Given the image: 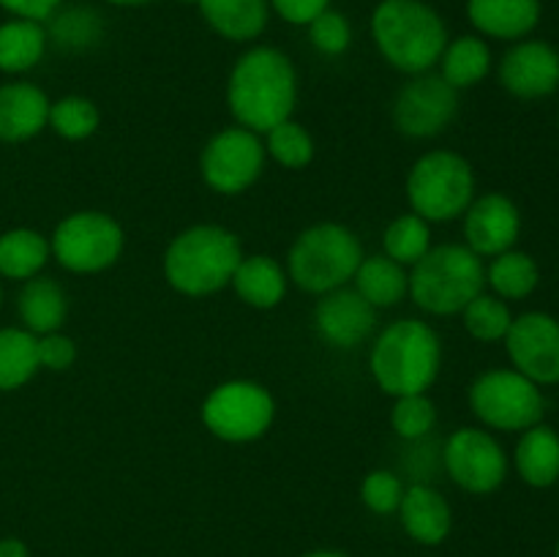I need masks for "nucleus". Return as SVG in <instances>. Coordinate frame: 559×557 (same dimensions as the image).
I'll list each match as a JSON object with an SVG mask.
<instances>
[{"instance_id": "obj_33", "label": "nucleus", "mask_w": 559, "mask_h": 557, "mask_svg": "<svg viewBox=\"0 0 559 557\" xmlns=\"http://www.w3.org/2000/svg\"><path fill=\"white\" fill-rule=\"evenodd\" d=\"M102 123V112L96 104L85 96H63L49 104V129L69 142L87 140L96 134Z\"/></svg>"}, {"instance_id": "obj_5", "label": "nucleus", "mask_w": 559, "mask_h": 557, "mask_svg": "<svg viewBox=\"0 0 559 557\" xmlns=\"http://www.w3.org/2000/svg\"><path fill=\"white\" fill-rule=\"evenodd\" d=\"M484 287V260L464 244L431 246L409 271V298L435 317L462 315Z\"/></svg>"}, {"instance_id": "obj_10", "label": "nucleus", "mask_w": 559, "mask_h": 557, "mask_svg": "<svg viewBox=\"0 0 559 557\" xmlns=\"http://www.w3.org/2000/svg\"><path fill=\"white\" fill-rule=\"evenodd\" d=\"M276 402L271 391L254 380H227L202 402V424L224 442H254L271 429Z\"/></svg>"}, {"instance_id": "obj_28", "label": "nucleus", "mask_w": 559, "mask_h": 557, "mask_svg": "<svg viewBox=\"0 0 559 557\" xmlns=\"http://www.w3.org/2000/svg\"><path fill=\"white\" fill-rule=\"evenodd\" d=\"M52 257L49 240L31 227H16L0 235V276L27 282L38 276Z\"/></svg>"}, {"instance_id": "obj_44", "label": "nucleus", "mask_w": 559, "mask_h": 557, "mask_svg": "<svg viewBox=\"0 0 559 557\" xmlns=\"http://www.w3.org/2000/svg\"><path fill=\"white\" fill-rule=\"evenodd\" d=\"M107 3H112V5H145V3H151V0H107Z\"/></svg>"}, {"instance_id": "obj_13", "label": "nucleus", "mask_w": 559, "mask_h": 557, "mask_svg": "<svg viewBox=\"0 0 559 557\" xmlns=\"http://www.w3.org/2000/svg\"><path fill=\"white\" fill-rule=\"evenodd\" d=\"M459 91H453L440 74H415L393 98V126L404 137L429 140L442 134L456 118Z\"/></svg>"}, {"instance_id": "obj_45", "label": "nucleus", "mask_w": 559, "mask_h": 557, "mask_svg": "<svg viewBox=\"0 0 559 557\" xmlns=\"http://www.w3.org/2000/svg\"><path fill=\"white\" fill-rule=\"evenodd\" d=\"M180 3H197V0H180Z\"/></svg>"}, {"instance_id": "obj_3", "label": "nucleus", "mask_w": 559, "mask_h": 557, "mask_svg": "<svg viewBox=\"0 0 559 557\" xmlns=\"http://www.w3.org/2000/svg\"><path fill=\"white\" fill-rule=\"evenodd\" d=\"M240 240L222 224H194L173 238L164 251V278L169 287L189 298H205L227 287L235 276Z\"/></svg>"}, {"instance_id": "obj_2", "label": "nucleus", "mask_w": 559, "mask_h": 557, "mask_svg": "<svg viewBox=\"0 0 559 557\" xmlns=\"http://www.w3.org/2000/svg\"><path fill=\"white\" fill-rule=\"evenodd\" d=\"M442 366V344L435 328L424 320H396L374 339L369 369L388 396L426 393Z\"/></svg>"}, {"instance_id": "obj_23", "label": "nucleus", "mask_w": 559, "mask_h": 557, "mask_svg": "<svg viewBox=\"0 0 559 557\" xmlns=\"http://www.w3.org/2000/svg\"><path fill=\"white\" fill-rule=\"evenodd\" d=\"M213 33L227 42H251L267 25L271 3L267 0H197Z\"/></svg>"}, {"instance_id": "obj_7", "label": "nucleus", "mask_w": 559, "mask_h": 557, "mask_svg": "<svg viewBox=\"0 0 559 557\" xmlns=\"http://www.w3.org/2000/svg\"><path fill=\"white\" fill-rule=\"evenodd\" d=\"M407 200L413 213L429 224L464 216L475 200V169L462 153L429 151L407 175Z\"/></svg>"}, {"instance_id": "obj_36", "label": "nucleus", "mask_w": 559, "mask_h": 557, "mask_svg": "<svg viewBox=\"0 0 559 557\" xmlns=\"http://www.w3.org/2000/svg\"><path fill=\"white\" fill-rule=\"evenodd\" d=\"M49 20H52V27L47 31V36L55 38L58 47L85 49L96 44L98 36H102V22H98L96 11L91 9H71L63 11V14L55 11Z\"/></svg>"}, {"instance_id": "obj_12", "label": "nucleus", "mask_w": 559, "mask_h": 557, "mask_svg": "<svg viewBox=\"0 0 559 557\" xmlns=\"http://www.w3.org/2000/svg\"><path fill=\"white\" fill-rule=\"evenodd\" d=\"M442 464L459 489L469 495H491L508 475V457L497 437L478 426H462L442 448Z\"/></svg>"}, {"instance_id": "obj_37", "label": "nucleus", "mask_w": 559, "mask_h": 557, "mask_svg": "<svg viewBox=\"0 0 559 557\" xmlns=\"http://www.w3.org/2000/svg\"><path fill=\"white\" fill-rule=\"evenodd\" d=\"M404 489L407 486H404V481L396 473H391V470H371L364 478V484H360V500H364V506L371 513L388 517V513L399 511Z\"/></svg>"}, {"instance_id": "obj_11", "label": "nucleus", "mask_w": 559, "mask_h": 557, "mask_svg": "<svg viewBox=\"0 0 559 557\" xmlns=\"http://www.w3.org/2000/svg\"><path fill=\"white\" fill-rule=\"evenodd\" d=\"M265 158V142L260 140L257 131L229 126L205 142L200 156V173L207 189L224 197L243 194L260 180Z\"/></svg>"}, {"instance_id": "obj_24", "label": "nucleus", "mask_w": 559, "mask_h": 557, "mask_svg": "<svg viewBox=\"0 0 559 557\" xmlns=\"http://www.w3.org/2000/svg\"><path fill=\"white\" fill-rule=\"evenodd\" d=\"M519 475L524 484L546 486L557 484L559 481V435L551 426L535 424L524 429L522 440H519L516 453H513Z\"/></svg>"}, {"instance_id": "obj_9", "label": "nucleus", "mask_w": 559, "mask_h": 557, "mask_svg": "<svg viewBox=\"0 0 559 557\" xmlns=\"http://www.w3.org/2000/svg\"><path fill=\"white\" fill-rule=\"evenodd\" d=\"M126 233L109 213L76 211L55 227L52 257L71 273H102L120 260Z\"/></svg>"}, {"instance_id": "obj_31", "label": "nucleus", "mask_w": 559, "mask_h": 557, "mask_svg": "<svg viewBox=\"0 0 559 557\" xmlns=\"http://www.w3.org/2000/svg\"><path fill=\"white\" fill-rule=\"evenodd\" d=\"M431 246H435L431 244V224L418 213H402L382 233V249H385L382 254L404 268H413Z\"/></svg>"}, {"instance_id": "obj_30", "label": "nucleus", "mask_w": 559, "mask_h": 557, "mask_svg": "<svg viewBox=\"0 0 559 557\" xmlns=\"http://www.w3.org/2000/svg\"><path fill=\"white\" fill-rule=\"evenodd\" d=\"M36 371V336L25 328H0V391H16Z\"/></svg>"}, {"instance_id": "obj_35", "label": "nucleus", "mask_w": 559, "mask_h": 557, "mask_svg": "<svg viewBox=\"0 0 559 557\" xmlns=\"http://www.w3.org/2000/svg\"><path fill=\"white\" fill-rule=\"evenodd\" d=\"M391 426L402 440H424L437 426V407L429 393H409L396 396L391 410Z\"/></svg>"}, {"instance_id": "obj_42", "label": "nucleus", "mask_w": 559, "mask_h": 557, "mask_svg": "<svg viewBox=\"0 0 559 557\" xmlns=\"http://www.w3.org/2000/svg\"><path fill=\"white\" fill-rule=\"evenodd\" d=\"M0 557H31V552L20 538H3L0 541Z\"/></svg>"}, {"instance_id": "obj_19", "label": "nucleus", "mask_w": 559, "mask_h": 557, "mask_svg": "<svg viewBox=\"0 0 559 557\" xmlns=\"http://www.w3.org/2000/svg\"><path fill=\"white\" fill-rule=\"evenodd\" d=\"M49 104L47 93L31 82L0 87V142H25L47 129Z\"/></svg>"}, {"instance_id": "obj_40", "label": "nucleus", "mask_w": 559, "mask_h": 557, "mask_svg": "<svg viewBox=\"0 0 559 557\" xmlns=\"http://www.w3.org/2000/svg\"><path fill=\"white\" fill-rule=\"evenodd\" d=\"M267 3L289 25H309L314 16L331 9V0H267Z\"/></svg>"}, {"instance_id": "obj_26", "label": "nucleus", "mask_w": 559, "mask_h": 557, "mask_svg": "<svg viewBox=\"0 0 559 557\" xmlns=\"http://www.w3.org/2000/svg\"><path fill=\"white\" fill-rule=\"evenodd\" d=\"M491 71V49L478 36H459L445 44L440 55V76L453 87L464 91L484 82Z\"/></svg>"}, {"instance_id": "obj_14", "label": "nucleus", "mask_w": 559, "mask_h": 557, "mask_svg": "<svg viewBox=\"0 0 559 557\" xmlns=\"http://www.w3.org/2000/svg\"><path fill=\"white\" fill-rule=\"evenodd\" d=\"M506 349L513 369L522 371L535 386L559 382V320L544 311L513 317L506 333Z\"/></svg>"}, {"instance_id": "obj_25", "label": "nucleus", "mask_w": 559, "mask_h": 557, "mask_svg": "<svg viewBox=\"0 0 559 557\" xmlns=\"http://www.w3.org/2000/svg\"><path fill=\"white\" fill-rule=\"evenodd\" d=\"M355 289L369 300L374 309L399 306L409 295V273L388 254L364 257L353 276Z\"/></svg>"}, {"instance_id": "obj_34", "label": "nucleus", "mask_w": 559, "mask_h": 557, "mask_svg": "<svg viewBox=\"0 0 559 557\" xmlns=\"http://www.w3.org/2000/svg\"><path fill=\"white\" fill-rule=\"evenodd\" d=\"M464 331L478 342H502L506 333L511 331L513 315L508 304L497 295L480 293L478 298L469 300L462 309Z\"/></svg>"}, {"instance_id": "obj_22", "label": "nucleus", "mask_w": 559, "mask_h": 557, "mask_svg": "<svg viewBox=\"0 0 559 557\" xmlns=\"http://www.w3.org/2000/svg\"><path fill=\"white\" fill-rule=\"evenodd\" d=\"M20 320L25 322V331L33 336L60 331L69 315V298L66 289L49 276H33L22 284L20 298H16Z\"/></svg>"}, {"instance_id": "obj_46", "label": "nucleus", "mask_w": 559, "mask_h": 557, "mask_svg": "<svg viewBox=\"0 0 559 557\" xmlns=\"http://www.w3.org/2000/svg\"><path fill=\"white\" fill-rule=\"evenodd\" d=\"M0 304H3V289H0Z\"/></svg>"}, {"instance_id": "obj_41", "label": "nucleus", "mask_w": 559, "mask_h": 557, "mask_svg": "<svg viewBox=\"0 0 559 557\" xmlns=\"http://www.w3.org/2000/svg\"><path fill=\"white\" fill-rule=\"evenodd\" d=\"M0 5L20 20L47 22L60 9V0H0Z\"/></svg>"}, {"instance_id": "obj_47", "label": "nucleus", "mask_w": 559, "mask_h": 557, "mask_svg": "<svg viewBox=\"0 0 559 557\" xmlns=\"http://www.w3.org/2000/svg\"><path fill=\"white\" fill-rule=\"evenodd\" d=\"M555 557H559V544H557V552H555Z\"/></svg>"}, {"instance_id": "obj_4", "label": "nucleus", "mask_w": 559, "mask_h": 557, "mask_svg": "<svg viewBox=\"0 0 559 557\" xmlns=\"http://www.w3.org/2000/svg\"><path fill=\"white\" fill-rule=\"evenodd\" d=\"M371 36L393 69L415 76L440 63L448 27L424 0H382L371 14Z\"/></svg>"}, {"instance_id": "obj_21", "label": "nucleus", "mask_w": 559, "mask_h": 557, "mask_svg": "<svg viewBox=\"0 0 559 557\" xmlns=\"http://www.w3.org/2000/svg\"><path fill=\"white\" fill-rule=\"evenodd\" d=\"M229 284L246 306L265 311L282 304L287 295L289 276L271 254H243Z\"/></svg>"}, {"instance_id": "obj_20", "label": "nucleus", "mask_w": 559, "mask_h": 557, "mask_svg": "<svg viewBox=\"0 0 559 557\" xmlns=\"http://www.w3.org/2000/svg\"><path fill=\"white\" fill-rule=\"evenodd\" d=\"M467 16L484 36L519 42L540 22V0H467Z\"/></svg>"}, {"instance_id": "obj_16", "label": "nucleus", "mask_w": 559, "mask_h": 557, "mask_svg": "<svg viewBox=\"0 0 559 557\" xmlns=\"http://www.w3.org/2000/svg\"><path fill=\"white\" fill-rule=\"evenodd\" d=\"M522 233V213L511 197L489 191L464 211V246L478 257H497L513 249Z\"/></svg>"}, {"instance_id": "obj_18", "label": "nucleus", "mask_w": 559, "mask_h": 557, "mask_svg": "<svg viewBox=\"0 0 559 557\" xmlns=\"http://www.w3.org/2000/svg\"><path fill=\"white\" fill-rule=\"evenodd\" d=\"M404 533L424 546H437L451 535L453 511L445 497L429 484H409L399 506Z\"/></svg>"}, {"instance_id": "obj_38", "label": "nucleus", "mask_w": 559, "mask_h": 557, "mask_svg": "<svg viewBox=\"0 0 559 557\" xmlns=\"http://www.w3.org/2000/svg\"><path fill=\"white\" fill-rule=\"evenodd\" d=\"M309 42L322 55H342L353 44V27L342 11L325 9L320 16L309 22Z\"/></svg>"}, {"instance_id": "obj_1", "label": "nucleus", "mask_w": 559, "mask_h": 557, "mask_svg": "<svg viewBox=\"0 0 559 557\" xmlns=\"http://www.w3.org/2000/svg\"><path fill=\"white\" fill-rule=\"evenodd\" d=\"M298 102V71L276 47H251L235 60L227 80V107L238 126L265 134L293 118Z\"/></svg>"}, {"instance_id": "obj_27", "label": "nucleus", "mask_w": 559, "mask_h": 557, "mask_svg": "<svg viewBox=\"0 0 559 557\" xmlns=\"http://www.w3.org/2000/svg\"><path fill=\"white\" fill-rule=\"evenodd\" d=\"M47 27L33 20H14L0 25V71L5 74H22L38 66L47 52Z\"/></svg>"}, {"instance_id": "obj_6", "label": "nucleus", "mask_w": 559, "mask_h": 557, "mask_svg": "<svg viewBox=\"0 0 559 557\" xmlns=\"http://www.w3.org/2000/svg\"><path fill=\"white\" fill-rule=\"evenodd\" d=\"M364 260L360 238L336 222H320L306 227L287 251V276L295 287L311 295L347 287Z\"/></svg>"}, {"instance_id": "obj_29", "label": "nucleus", "mask_w": 559, "mask_h": 557, "mask_svg": "<svg viewBox=\"0 0 559 557\" xmlns=\"http://www.w3.org/2000/svg\"><path fill=\"white\" fill-rule=\"evenodd\" d=\"M540 282V271L535 260L524 251L508 249L491 260L486 268V284L495 289L497 298L502 300H522L535 293Z\"/></svg>"}, {"instance_id": "obj_32", "label": "nucleus", "mask_w": 559, "mask_h": 557, "mask_svg": "<svg viewBox=\"0 0 559 557\" xmlns=\"http://www.w3.org/2000/svg\"><path fill=\"white\" fill-rule=\"evenodd\" d=\"M265 153L284 169H304L314 162V140L306 126L287 118L265 131Z\"/></svg>"}, {"instance_id": "obj_17", "label": "nucleus", "mask_w": 559, "mask_h": 557, "mask_svg": "<svg viewBox=\"0 0 559 557\" xmlns=\"http://www.w3.org/2000/svg\"><path fill=\"white\" fill-rule=\"evenodd\" d=\"M500 82L516 98H544L559 87V52L551 44L516 42L500 60Z\"/></svg>"}, {"instance_id": "obj_15", "label": "nucleus", "mask_w": 559, "mask_h": 557, "mask_svg": "<svg viewBox=\"0 0 559 557\" xmlns=\"http://www.w3.org/2000/svg\"><path fill=\"white\" fill-rule=\"evenodd\" d=\"M317 336L336 349H355L374 333L377 309L355 287L320 295L314 306Z\"/></svg>"}, {"instance_id": "obj_8", "label": "nucleus", "mask_w": 559, "mask_h": 557, "mask_svg": "<svg viewBox=\"0 0 559 557\" xmlns=\"http://www.w3.org/2000/svg\"><path fill=\"white\" fill-rule=\"evenodd\" d=\"M544 393L516 369L484 371L469 386V410L497 431H524L544 418Z\"/></svg>"}, {"instance_id": "obj_39", "label": "nucleus", "mask_w": 559, "mask_h": 557, "mask_svg": "<svg viewBox=\"0 0 559 557\" xmlns=\"http://www.w3.org/2000/svg\"><path fill=\"white\" fill-rule=\"evenodd\" d=\"M36 353H38V369L66 371L74 366L76 344L74 339L66 336V333L52 331V333H44V336H36Z\"/></svg>"}, {"instance_id": "obj_43", "label": "nucleus", "mask_w": 559, "mask_h": 557, "mask_svg": "<svg viewBox=\"0 0 559 557\" xmlns=\"http://www.w3.org/2000/svg\"><path fill=\"white\" fill-rule=\"evenodd\" d=\"M300 557H347L344 552H336V549H314L309 552V555H300Z\"/></svg>"}]
</instances>
